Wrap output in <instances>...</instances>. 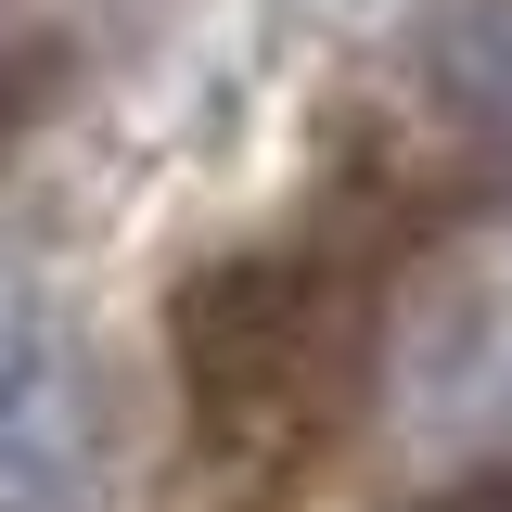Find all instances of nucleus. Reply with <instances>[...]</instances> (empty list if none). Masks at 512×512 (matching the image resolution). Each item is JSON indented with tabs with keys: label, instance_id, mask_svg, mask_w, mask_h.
I'll return each instance as SVG.
<instances>
[{
	"label": "nucleus",
	"instance_id": "4",
	"mask_svg": "<svg viewBox=\"0 0 512 512\" xmlns=\"http://www.w3.org/2000/svg\"><path fill=\"white\" fill-rule=\"evenodd\" d=\"M410 512H512V461H487V474H461V487H423Z\"/></svg>",
	"mask_w": 512,
	"mask_h": 512
},
{
	"label": "nucleus",
	"instance_id": "3",
	"mask_svg": "<svg viewBox=\"0 0 512 512\" xmlns=\"http://www.w3.org/2000/svg\"><path fill=\"white\" fill-rule=\"evenodd\" d=\"M52 77H64V39L39 26V13H26V0H0V128L26 116V103H39Z\"/></svg>",
	"mask_w": 512,
	"mask_h": 512
},
{
	"label": "nucleus",
	"instance_id": "1",
	"mask_svg": "<svg viewBox=\"0 0 512 512\" xmlns=\"http://www.w3.org/2000/svg\"><path fill=\"white\" fill-rule=\"evenodd\" d=\"M167 346H180L192 436L244 474H282L333 436V410L359 384V295L320 256H218L180 282Z\"/></svg>",
	"mask_w": 512,
	"mask_h": 512
},
{
	"label": "nucleus",
	"instance_id": "2",
	"mask_svg": "<svg viewBox=\"0 0 512 512\" xmlns=\"http://www.w3.org/2000/svg\"><path fill=\"white\" fill-rule=\"evenodd\" d=\"M90 500H103L90 346L26 282H0V512H90Z\"/></svg>",
	"mask_w": 512,
	"mask_h": 512
}]
</instances>
